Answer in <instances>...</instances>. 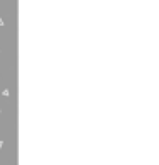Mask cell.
Masks as SVG:
<instances>
[{
  "label": "cell",
  "mask_w": 159,
  "mask_h": 165,
  "mask_svg": "<svg viewBox=\"0 0 159 165\" xmlns=\"http://www.w3.org/2000/svg\"><path fill=\"white\" fill-rule=\"evenodd\" d=\"M4 24H5V22L2 21V17H0V26H4Z\"/></svg>",
  "instance_id": "1"
},
{
  "label": "cell",
  "mask_w": 159,
  "mask_h": 165,
  "mask_svg": "<svg viewBox=\"0 0 159 165\" xmlns=\"http://www.w3.org/2000/svg\"><path fill=\"white\" fill-rule=\"evenodd\" d=\"M2 145H4V143H2V141H0V150H2Z\"/></svg>",
  "instance_id": "2"
}]
</instances>
